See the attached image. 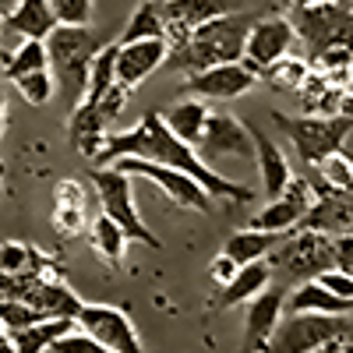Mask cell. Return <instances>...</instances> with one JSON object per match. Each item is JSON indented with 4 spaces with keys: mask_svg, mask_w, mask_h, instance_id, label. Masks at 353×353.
Returning <instances> with one entry per match:
<instances>
[{
    "mask_svg": "<svg viewBox=\"0 0 353 353\" xmlns=\"http://www.w3.org/2000/svg\"><path fill=\"white\" fill-rule=\"evenodd\" d=\"M128 156H138V159H152L159 166H170V170H184L191 173L194 181L209 191L212 198H226V201H251L254 191L237 184V181H230V176L216 173L209 163H205L198 156L194 145L181 141L163 121V113L149 110L141 117V121L131 128V131H117V134H106V145L96 152L92 166H110L117 159H128Z\"/></svg>",
    "mask_w": 353,
    "mask_h": 353,
    "instance_id": "6da1fadb",
    "label": "cell"
},
{
    "mask_svg": "<svg viewBox=\"0 0 353 353\" xmlns=\"http://www.w3.org/2000/svg\"><path fill=\"white\" fill-rule=\"evenodd\" d=\"M258 18L261 14L233 11V14H223V18H212V21L198 25L191 36H184L181 43L170 46L166 68L194 74V71L216 68V64L244 61V43H248V32H251V25Z\"/></svg>",
    "mask_w": 353,
    "mask_h": 353,
    "instance_id": "7a4b0ae2",
    "label": "cell"
},
{
    "mask_svg": "<svg viewBox=\"0 0 353 353\" xmlns=\"http://www.w3.org/2000/svg\"><path fill=\"white\" fill-rule=\"evenodd\" d=\"M269 269H272V283L286 290L318 279L321 272L336 269V237L318 230H290L283 244L269 254Z\"/></svg>",
    "mask_w": 353,
    "mask_h": 353,
    "instance_id": "3957f363",
    "label": "cell"
},
{
    "mask_svg": "<svg viewBox=\"0 0 353 353\" xmlns=\"http://www.w3.org/2000/svg\"><path fill=\"white\" fill-rule=\"evenodd\" d=\"M106 43L92 32L88 25H57L46 36V53H50V71L57 85L68 92L71 103H78L88 88V68H92L96 53Z\"/></svg>",
    "mask_w": 353,
    "mask_h": 353,
    "instance_id": "277c9868",
    "label": "cell"
},
{
    "mask_svg": "<svg viewBox=\"0 0 353 353\" xmlns=\"http://www.w3.org/2000/svg\"><path fill=\"white\" fill-rule=\"evenodd\" d=\"M272 124L286 134V141L293 145V152L304 166H318L332 152L346 149V138L353 131V121L339 113H304V117L272 113Z\"/></svg>",
    "mask_w": 353,
    "mask_h": 353,
    "instance_id": "5b68a950",
    "label": "cell"
},
{
    "mask_svg": "<svg viewBox=\"0 0 353 353\" xmlns=\"http://www.w3.org/2000/svg\"><path fill=\"white\" fill-rule=\"evenodd\" d=\"M293 28L304 57L314 64L329 50H353V4L346 0H321L314 8H293Z\"/></svg>",
    "mask_w": 353,
    "mask_h": 353,
    "instance_id": "8992f818",
    "label": "cell"
},
{
    "mask_svg": "<svg viewBox=\"0 0 353 353\" xmlns=\"http://www.w3.org/2000/svg\"><path fill=\"white\" fill-rule=\"evenodd\" d=\"M92 176V188L99 194V205H103V216H110L117 226L128 233V241H138L145 248H163V241L156 233L145 226L138 205H134V191H131V173H124L121 166H92L88 170Z\"/></svg>",
    "mask_w": 353,
    "mask_h": 353,
    "instance_id": "52a82bcc",
    "label": "cell"
},
{
    "mask_svg": "<svg viewBox=\"0 0 353 353\" xmlns=\"http://www.w3.org/2000/svg\"><path fill=\"white\" fill-rule=\"evenodd\" d=\"M350 336V321L346 314H318V311H301V314H286L265 353H318L325 343Z\"/></svg>",
    "mask_w": 353,
    "mask_h": 353,
    "instance_id": "ba28073f",
    "label": "cell"
},
{
    "mask_svg": "<svg viewBox=\"0 0 353 353\" xmlns=\"http://www.w3.org/2000/svg\"><path fill=\"white\" fill-rule=\"evenodd\" d=\"M110 166H121V170L131 173V176L156 181V184L166 191V198H170L173 205H181V209H191V212H201V216L212 212V194L205 191L191 173H184V170H170V166H159V163H152V159H138V156L117 159V163H110Z\"/></svg>",
    "mask_w": 353,
    "mask_h": 353,
    "instance_id": "9c48e42d",
    "label": "cell"
},
{
    "mask_svg": "<svg viewBox=\"0 0 353 353\" xmlns=\"http://www.w3.org/2000/svg\"><path fill=\"white\" fill-rule=\"evenodd\" d=\"M297 50V28L283 14H261L244 43V64H251L258 74H265L272 64H279L283 57Z\"/></svg>",
    "mask_w": 353,
    "mask_h": 353,
    "instance_id": "30bf717a",
    "label": "cell"
},
{
    "mask_svg": "<svg viewBox=\"0 0 353 353\" xmlns=\"http://www.w3.org/2000/svg\"><path fill=\"white\" fill-rule=\"evenodd\" d=\"M78 329H85L92 339H99L110 353H145L138 329L124 307L113 304H81L78 311Z\"/></svg>",
    "mask_w": 353,
    "mask_h": 353,
    "instance_id": "8fae6325",
    "label": "cell"
},
{
    "mask_svg": "<svg viewBox=\"0 0 353 353\" xmlns=\"http://www.w3.org/2000/svg\"><path fill=\"white\" fill-rule=\"evenodd\" d=\"M194 149H198V156H201L205 163L212 166V163L223 159V156H233V159L254 156V138H251L248 124L237 121L233 113L212 110V113H209V124H205V134H201V141L194 145Z\"/></svg>",
    "mask_w": 353,
    "mask_h": 353,
    "instance_id": "7c38bea8",
    "label": "cell"
},
{
    "mask_svg": "<svg viewBox=\"0 0 353 353\" xmlns=\"http://www.w3.org/2000/svg\"><path fill=\"white\" fill-rule=\"evenodd\" d=\"M314 201V188H311V176H293V181L283 188L279 198H269V205L248 223L251 230H269V233H290L297 230L301 219L307 216Z\"/></svg>",
    "mask_w": 353,
    "mask_h": 353,
    "instance_id": "4fadbf2b",
    "label": "cell"
},
{
    "mask_svg": "<svg viewBox=\"0 0 353 353\" xmlns=\"http://www.w3.org/2000/svg\"><path fill=\"white\" fill-rule=\"evenodd\" d=\"M286 286L279 283H269L258 297H251L244 307V346L241 353H265V346H269L276 325L283 321V311H286Z\"/></svg>",
    "mask_w": 353,
    "mask_h": 353,
    "instance_id": "5bb4252c",
    "label": "cell"
},
{
    "mask_svg": "<svg viewBox=\"0 0 353 353\" xmlns=\"http://www.w3.org/2000/svg\"><path fill=\"white\" fill-rule=\"evenodd\" d=\"M311 188H314V201L297 230H318V233H329V237L353 233V191L325 188L314 173H311Z\"/></svg>",
    "mask_w": 353,
    "mask_h": 353,
    "instance_id": "9a60e30c",
    "label": "cell"
},
{
    "mask_svg": "<svg viewBox=\"0 0 353 353\" xmlns=\"http://www.w3.org/2000/svg\"><path fill=\"white\" fill-rule=\"evenodd\" d=\"M258 71L244 61H230V64H216V68H205V71H194L188 74V88L198 96V99H237L244 92L258 85Z\"/></svg>",
    "mask_w": 353,
    "mask_h": 353,
    "instance_id": "2e32d148",
    "label": "cell"
},
{
    "mask_svg": "<svg viewBox=\"0 0 353 353\" xmlns=\"http://www.w3.org/2000/svg\"><path fill=\"white\" fill-rule=\"evenodd\" d=\"M14 297L32 304L43 318H71L78 321V311H81V297L64 283V276H43V279H21Z\"/></svg>",
    "mask_w": 353,
    "mask_h": 353,
    "instance_id": "e0dca14e",
    "label": "cell"
},
{
    "mask_svg": "<svg viewBox=\"0 0 353 353\" xmlns=\"http://www.w3.org/2000/svg\"><path fill=\"white\" fill-rule=\"evenodd\" d=\"M159 11L166 21V39L170 46L181 43L184 36H191L198 25L233 14L237 11V0H159Z\"/></svg>",
    "mask_w": 353,
    "mask_h": 353,
    "instance_id": "ac0fdd59",
    "label": "cell"
},
{
    "mask_svg": "<svg viewBox=\"0 0 353 353\" xmlns=\"http://www.w3.org/2000/svg\"><path fill=\"white\" fill-rule=\"evenodd\" d=\"M121 43V39H117ZM170 61V39H134L117 46V85H124L128 92L149 78L156 68Z\"/></svg>",
    "mask_w": 353,
    "mask_h": 353,
    "instance_id": "d6986e66",
    "label": "cell"
},
{
    "mask_svg": "<svg viewBox=\"0 0 353 353\" xmlns=\"http://www.w3.org/2000/svg\"><path fill=\"white\" fill-rule=\"evenodd\" d=\"M251 138H254V163H258V173H261V188L269 198H279L283 188L293 181V170L286 163V156L279 152V145L269 141V134H265L258 124H248Z\"/></svg>",
    "mask_w": 353,
    "mask_h": 353,
    "instance_id": "ffe728a7",
    "label": "cell"
},
{
    "mask_svg": "<svg viewBox=\"0 0 353 353\" xmlns=\"http://www.w3.org/2000/svg\"><path fill=\"white\" fill-rule=\"evenodd\" d=\"M0 272L14 279H43V276H61V265H53L46 254H39L25 241H4L0 244Z\"/></svg>",
    "mask_w": 353,
    "mask_h": 353,
    "instance_id": "44dd1931",
    "label": "cell"
},
{
    "mask_svg": "<svg viewBox=\"0 0 353 353\" xmlns=\"http://www.w3.org/2000/svg\"><path fill=\"white\" fill-rule=\"evenodd\" d=\"M53 226L61 237H78L88 230L85 219V191L78 181H57L53 188Z\"/></svg>",
    "mask_w": 353,
    "mask_h": 353,
    "instance_id": "7402d4cb",
    "label": "cell"
},
{
    "mask_svg": "<svg viewBox=\"0 0 353 353\" xmlns=\"http://www.w3.org/2000/svg\"><path fill=\"white\" fill-rule=\"evenodd\" d=\"M272 283V269H269V258L261 261H251V265H241L237 276H233L216 297V307L226 311V307H237V304H248L251 297H258V293Z\"/></svg>",
    "mask_w": 353,
    "mask_h": 353,
    "instance_id": "603a6c76",
    "label": "cell"
},
{
    "mask_svg": "<svg viewBox=\"0 0 353 353\" xmlns=\"http://www.w3.org/2000/svg\"><path fill=\"white\" fill-rule=\"evenodd\" d=\"M0 21H4L8 32H14L21 39H46L53 28L61 25L53 8H50V0H18V8Z\"/></svg>",
    "mask_w": 353,
    "mask_h": 353,
    "instance_id": "cb8c5ba5",
    "label": "cell"
},
{
    "mask_svg": "<svg viewBox=\"0 0 353 353\" xmlns=\"http://www.w3.org/2000/svg\"><path fill=\"white\" fill-rule=\"evenodd\" d=\"M286 233H269V230H237V233H230L226 244H223V254L233 258L237 265H251V261H261V258H269L279 244H283Z\"/></svg>",
    "mask_w": 353,
    "mask_h": 353,
    "instance_id": "d4e9b609",
    "label": "cell"
},
{
    "mask_svg": "<svg viewBox=\"0 0 353 353\" xmlns=\"http://www.w3.org/2000/svg\"><path fill=\"white\" fill-rule=\"evenodd\" d=\"M286 311H290V314H301V311L346 314V311H353V304H350V301H343V297H336V293H329L318 279H307V283L293 286V290L286 293Z\"/></svg>",
    "mask_w": 353,
    "mask_h": 353,
    "instance_id": "484cf974",
    "label": "cell"
},
{
    "mask_svg": "<svg viewBox=\"0 0 353 353\" xmlns=\"http://www.w3.org/2000/svg\"><path fill=\"white\" fill-rule=\"evenodd\" d=\"M209 113L212 110L205 106L201 99H181V103H173L170 110H163V121L181 141L198 145L201 134H205V124H209Z\"/></svg>",
    "mask_w": 353,
    "mask_h": 353,
    "instance_id": "4316f807",
    "label": "cell"
},
{
    "mask_svg": "<svg viewBox=\"0 0 353 353\" xmlns=\"http://www.w3.org/2000/svg\"><path fill=\"white\" fill-rule=\"evenodd\" d=\"M88 244H92V251L110 265V269H121L124 265V251H128V233L117 226L110 216H96L92 223H88Z\"/></svg>",
    "mask_w": 353,
    "mask_h": 353,
    "instance_id": "83f0119b",
    "label": "cell"
},
{
    "mask_svg": "<svg viewBox=\"0 0 353 353\" xmlns=\"http://www.w3.org/2000/svg\"><path fill=\"white\" fill-rule=\"evenodd\" d=\"M74 325H78V321H71V318H43V321H36V325L11 332V343H14L18 353H46L57 339L68 336Z\"/></svg>",
    "mask_w": 353,
    "mask_h": 353,
    "instance_id": "f1b7e54d",
    "label": "cell"
},
{
    "mask_svg": "<svg viewBox=\"0 0 353 353\" xmlns=\"http://www.w3.org/2000/svg\"><path fill=\"white\" fill-rule=\"evenodd\" d=\"M134 39H166V21L159 11V0H141L134 14L128 18L121 43H134Z\"/></svg>",
    "mask_w": 353,
    "mask_h": 353,
    "instance_id": "f546056e",
    "label": "cell"
},
{
    "mask_svg": "<svg viewBox=\"0 0 353 353\" xmlns=\"http://www.w3.org/2000/svg\"><path fill=\"white\" fill-rule=\"evenodd\" d=\"M50 68V53H46V39H25L11 57H4V78L14 81L21 74L32 71H46Z\"/></svg>",
    "mask_w": 353,
    "mask_h": 353,
    "instance_id": "4dcf8cb0",
    "label": "cell"
},
{
    "mask_svg": "<svg viewBox=\"0 0 353 353\" xmlns=\"http://www.w3.org/2000/svg\"><path fill=\"white\" fill-rule=\"evenodd\" d=\"M314 176L325 188H336V191H353V156L346 149L332 152L329 159H321L318 166H311Z\"/></svg>",
    "mask_w": 353,
    "mask_h": 353,
    "instance_id": "1f68e13d",
    "label": "cell"
},
{
    "mask_svg": "<svg viewBox=\"0 0 353 353\" xmlns=\"http://www.w3.org/2000/svg\"><path fill=\"white\" fill-rule=\"evenodd\" d=\"M307 74H311V61L307 57H293V53L265 71V78L272 81V88H293V92H301V85L307 81Z\"/></svg>",
    "mask_w": 353,
    "mask_h": 353,
    "instance_id": "d6a6232c",
    "label": "cell"
},
{
    "mask_svg": "<svg viewBox=\"0 0 353 353\" xmlns=\"http://www.w3.org/2000/svg\"><path fill=\"white\" fill-rule=\"evenodd\" d=\"M14 88L21 92V99H25L28 106H46V103L53 99V92H57V78H53V71L46 68V71H32V74L14 78Z\"/></svg>",
    "mask_w": 353,
    "mask_h": 353,
    "instance_id": "836d02e7",
    "label": "cell"
},
{
    "mask_svg": "<svg viewBox=\"0 0 353 353\" xmlns=\"http://www.w3.org/2000/svg\"><path fill=\"white\" fill-rule=\"evenodd\" d=\"M36 321H43V314L32 304H25L18 297H0V325H4L8 332L28 329V325H36Z\"/></svg>",
    "mask_w": 353,
    "mask_h": 353,
    "instance_id": "e575fe53",
    "label": "cell"
},
{
    "mask_svg": "<svg viewBox=\"0 0 353 353\" xmlns=\"http://www.w3.org/2000/svg\"><path fill=\"white\" fill-rule=\"evenodd\" d=\"M50 8L61 25H88L92 21V0H50Z\"/></svg>",
    "mask_w": 353,
    "mask_h": 353,
    "instance_id": "d590c367",
    "label": "cell"
},
{
    "mask_svg": "<svg viewBox=\"0 0 353 353\" xmlns=\"http://www.w3.org/2000/svg\"><path fill=\"white\" fill-rule=\"evenodd\" d=\"M53 353H110L99 339H92L85 329H71L68 336H61L53 346H50Z\"/></svg>",
    "mask_w": 353,
    "mask_h": 353,
    "instance_id": "8d00e7d4",
    "label": "cell"
},
{
    "mask_svg": "<svg viewBox=\"0 0 353 353\" xmlns=\"http://www.w3.org/2000/svg\"><path fill=\"white\" fill-rule=\"evenodd\" d=\"M318 283L325 286L329 293H336V297H343V301L353 304V276H350V272H343V269H329V272H321V276H318Z\"/></svg>",
    "mask_w": 353,
    "mask_h": 353,
    "instance_id": "74e56055",
    "label": "cell"
},
{
    "mask_svg": "<svg viewBox=\"0 0 353 353\" xmlns=\"http://www.w3.org/2000/svg\"><path fill=\"white\" fill-rule=\"evenodd\" d=\"M336 269L353 276V233H343L336 237Z\"/></svg>",
    "mask_w": 353,
    "mask_h": 353,
    "instance_id": "f35d334b",
    "label": "cell"
},
{
    "mask_svg": "<svg viewBox=\"0 0 353 353\" xmlns=\"http://www.w3.org/2000/svg\"><path fill=\"white\" fill-rule=\"evenodd\" d=\"M237 269H241V265L237 261H233V258H226V254H219L216 261H212V279L219 283V286H226L233 276H237Z\"/></svg>",
    "mask_w": 353,
    "mask_h": 353,
    "instance_id": "ab89813d",
    "label": "cell"
},
{
    "mask_svg": "<svg viewBox=\"0 0 353 353\" xmlns=\"http://www.w3.org/2000/svg\"><path fill=\"white\" fill-rule=\"evenodd\" d=\"M336 113H339V117H350V121H353V92H346V88H343V92H339V103H336Z\"/></svg>",
    "mask_w": 353,
    "mask_h": 353,
    "instance_id": "60d3db41",
    "label": "cell"
},
{
    "mask_svg": "<svg viewBox=\"0 0 353 353\" xmlns=\"http://www.w3.org/2000/svg\"><path fill=\"white\" fill-rule=\"evenodd\" d=\"M8 128V96H4V85H0V134Z\"/></svg>",
    "mask_w": 353,
    "mask_h": 353,
    "instance_id": "b9f144b4",
    "label": "cell"
},
{
    "mask_svg": "<svg viewBox=\"0 0 353 353\" xmlns=\"http://www.w3.org/2000/svg\"><path fill=\"white\" fill-rule=\"evenodd\" d=\"M0 353H18V350H14V343H11V332L0 336Z\"/></svg>",
    "mask_w": 353,
    "mask_h": 353,
    "instance_id": "7bdbcfd3",
    "label": "cell"
},
{
    "mask_svg": "<svg viewBox=\"0 0 353 353\" xmlns=\"http://www.w3.org/2000/svg\"><path fill=\"white\" fill-rule=\"evenodd\" d=\"M14 8H18V0H0V18H8Z\"/></svg>",
    "mask_w": 353,
    "mask_h": 353,
    "instance_id": "ee69618b",
    "label": "cell"
},
{
    "mask_svg": "<svg viewBox=\"0 0 353 353\" xmlns=\"http://www.w3.org/2000/svg\"><path fill=\"white\" fill-rule=\"evenodd\" d=\"M314 4H321V0H290V8H314Z\"/></svg>",
    "mask_w": 353,
    "mask_h": 353,
    "instance_id": "f6af8a7d",
    "label": "cell"
},
{
    "mask_svg": "<svg viewBox=\"0 0 353 353\" xmlns=\"http://www.w3.org/2000/svg\"><path fill=\"white\" fill-rule=\"evenodd\" d=\"M0 194H4V163H0Z\"/></svg>",
    "mask_w": 353,
    "mask_h": 353,
    "instance_id": "bcb514c9",
    "label": "cell"
},
{
    "mask_svg": "<svg viewBox=\"0 0 353 353\" xmlns=\"http://www.w3.org/2000/svg\"><path fill=\"white\" fill-rule=\"evenodd\" d=\"M0 28H4V21H0Z\"/></svg>",
    "mask_w": 353,
    "mask_h": 353,
    "instance_id": "7dc6e473",
    "label": "cell"
},
{
    "mask_svg": "<svg viewBox=\"0 0 353 353\" xmlns=\"http://www.w3.org/2000/svg\"><path fill=\"white\" fill-rule=\"evenodd\" d=\"M346 4H353V0H346Z\"/></svg>",
    "mask_w": 353,
    "mask_h": 353,
    "instance_id": "c3c4849f",
    "label": "cell"
},
{
    "mask_svg": "<svg viewBox=\"0 0 353 353\" xmlns=\"http://www.w3.org/2000/svg\"><path fill=\"white\" fill-rule=\"evenodd\" d=\"M0 297H4V293H0Z\"/></svg>",
    "mask_w": 353,
    "mask_h": 353,
    "instance_id": "681fc988",
    "label": "cell"
}]
</instances>
